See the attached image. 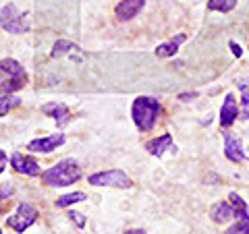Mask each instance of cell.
I'll use <instances>...</instances> for the list:
<instances>
[{"instance_id": "obj_1", "label": "cell", "mask_w": 249, "mask_h": 234, "mask_svg": "<svg viewBox=\"0 0 249 234\" xmlns=\"http://www.w3.org/2000/svg\"><path fill=\"white\" fill-rule=\"evenodd\" d=\"M160 114H162V106L158 100L147 98V96H139L133 100L131 116H133V122L139 131H152L156 120L160 118Z\"/></svg>"}, {"instance_id": "obj_2", "label": "cell", "mask_w": 249, "mask_h": 234, "mask_svg": "<svg viewBox=\"0 0 249 234\" xmlns=\"http://www.w3.org/2000/svg\"><path fill=\"white\" fill-rule=\"evenodd\" d=\"M81 178V166L75 160H62L42 172V183L48 186H69Z\"/></svg>"}, {"instance_id": "obj_3", "label": "cell", "mask_w": 249, "mask_h": 234, "mask_svg": "<svg viewBox=\"0 0 249 234\" xmlns=\"http://www.w3.org/2000/svg\"><path fill=\"white\" fill-rule=\"evenodd\" d=\"M2 73L9 75V81H2V96H11L13 91L23 89L27 85V73L21 67V62L15 58H2Z\"/></svg>"}, {"instance_id": "obj_4", "label": "cell", "mask_w": 249, "mask_h": 234, "mask_svg": "<svg viewBox=\"0 0 249 234\" xmlns=\"http://www.w3.org/2000/svg\"><path fill=\"white\" fill-rule=\"evenodd\" d=\"M36 220H37V207L31 205V203H19V207L15 209V214L6 217L4 224L9 226L13 232L21 234V232H25Z\"/></svg>"}, {"instance_id": "obj_5", "label": "cell", "mask_w": 249, "mask_h": 234, "mask_svg": "<svg viewBox=\"0 0 249 234\" xmlns=\"http://www.w3.org/2000/svg\"><path fill=\"white\" fill-rule=\"evenodd\" d=\"M91 186H114V189H131L133 183L123 170H104L89 176Z\"/></svg>"}, {"instance_id": "obj_6", "label": "cell", "mask_w": 249, "mask_h": 234, "mask_svg": "<svg viewBox=\"0 0 249 234\" xmlns=\"http://www.w3.org/2000/svg\"><path fill=\"white\" fill-rule=\"evenodd\" d=\"M2 29L9 31V33H25L29 29L27 15L19 13L15 4H4L2 6Z\"/></svg>"}, {"instance_id": "obj_7", "label": "cell", "mask_w": 249, "mask_h": 234, "mask_svg": "<svg viewBox=\"0 0 249 234\" xmlns=\"http://www.w3.org/2000/svg\"><path fill=\"white\" fill-rule=\"evenodd\" d=\"M62 143H65V133H54L50 137H40V139L29 141L27 150L31 153H50L54 150H58Z\"/></svg>"}, {"instance_id": "obj_8", "label": "cell", "mask_w": 249, "mask_h": 234, "mask_svg": "<svg viewBox=\"0 0 249 234\" xmlns=\"http://www.w3.org/2000/svg\"><path fill=\"white\" fill-rule=\"evenodd\" d=\"M42 112L46 116H50L52 120H56V124L62 129V127H67L69 122H71V110L67 108V104H62V102H50V104H44L42 106Z\"/></svg>"}, {"instance_id": "obj_9", "label": "cell", "mask_w": 249, "mask_h": 234, "mask_svg": "<svg viewBox=\"0 0 249 234\" xmlns=\"http://www.w3.org/2000/svg\"><path fill=\"white\" fill-rule=\"evenodd\" d=\"M222 135H224V155H227V160L235 162V164L243 162L245 160V153H243V143H241V139L235 137L229 131H224Z\"/></svg>"}, {"instance_id": "obj_10", "label": "cell", "mask_w": 249, "mask_h": 234, "mask_svg": "<svg viewBox=\"0 0 249 234\" xmlns=\"http://www.w3.org/2000/svg\"><path fill=\"white\" fill-rule=\"evenodd\" d=\"M11 164H13V168L17 170L19 174H25V176H37V174L42 172L40 164H37L34 158H29V155H23V153H13Z\"/></svg>"}, {"instance_id": "obj_11", "label": "cell", "mask_w": 249, "mask_h": 234, "mask_svg": "<svg viewBox=\"0 0 249 234\" xmlns=\"http://www.w3.org/2000/svg\"><path fill=\"white\" fill-rule=\"evenodd\" d=\"M239 118V106H237V100L232 93H227V98H224V104L220 108V127L222 131L232 127V122Z\"/></svg>"}, {"instance_id": "obj_12", "label": "cell", "mask_w": 249, "mask_h": 234, "mask_svg": "<svg viewBox=\"0 0 249 234\" xmlns=\"http://www.w3.org/2000/svg\"><path fill=\"white\" fill-rule=\"evenodd\" d=\"M145 0H121L114 9V15L119 21H131L133 17H137V13L143 9Z\"/></svg>"}, {"instance_id": "obj_13", "label": "cell", "mask_w": 249, "mask_h": 234, "mask_svg": "<svg viewBox=\"0 0 249 234\" xmlns=\"http://www.w3.org/2000/svg\"><path fill=\"white\" fill-rule=\"evenodd\" d=\"M145 150H147V153L156 155V158H162L166 150H173V135L164 133V135H160L156 139H150V141L145 143Z\"/></svg>"}, {"instance_id": "obj_14", "label": "cell", "mask_w": 249, "mask_h": 234, "mask_svg": "<svg viewBox=\"0 0 249 234\" xmlns=\"http://www.w3.org/2000/svg\"><path fill=\"white\" fill-rule=\"evenodd\" d=\"M210 217H212V222L216 224H224L229 222L231 217H235V207H232L231 201H218L210 207Z\"/></svg>"}, {"instance_id": "obj_15", "label": "cell", "mask_w": 249, "mask_h": 234, "mask_svg": "<svg viewBox=\"0 0 249 234\" xmlns=\"http://www.w3.org/2000/svg\"><path fill=\"white\" fill-rule=\"evenodd\" d=\"M185 40H187V35L185 33H178L177 37H173V40L160 44L158 48H156V56H158V58H170V56H175L177 50H178V46H181Z\"/></svg>"}, {"instance_id": "obj_16", "label": "cell", "mask_w": 249, "mask_h": 234, "mask_svg": "<svg viewBox=\"0 0 249 234\" xmlns=\"http://www.w3.org/2000/svg\"><path fill=\"white\" fill-rule=\"evenodd\" d=\"M73 50L77 52V50H79V46L73 44V42H67V40H58L56 44H54L50 56H52V58H58V56H65V54L73 52Z\"/></svg>"}, {"instance_id": "obj_17", "label": "cell", "mask_w": 249, "mask_h": 234, "mask_svg": "<svg viewBox=\"0 0 249 234\" xmlns=\"http://www.w3.org/2000/svg\"><path fill=\"white\" fill-rule=\"evenodd\" d=\"M237 6V0H208V11L231 13Z\"/></svg>"}, {"instance_id": "obj_18", "label": "cell", "mask_w": 249, "mask_h": 234, "mask_svg": "<svg viewBox=\"0 0 249 234\" xmlns=\"http://www.w3.org/2000/svg\"><path fill=\"white\" fill-rule=\"evenodd\" d=\"M79 201H85V193L77 191V193H69V195H62V197H58L54 205H56V207H69L73 203H79Z\"/></svg>"}, {"instance_id": "obj_19", "label": "cell", "mask_w": 249, "mask_h": 234, "mask_svg": "<svg viewBox=\"0 0 249 234\" xmlns=\"http://www.w3.org/2000/svg\"><path fill=\"white\" fill-rule=\"evenodd\" d=\"M239 89H241V118L249 120V85L239 83Z\"/></svg>"}, {"instance_id": "obj_20", "label": "cell", "mask_w": 249, "mask_h": 234, "mask_svg": "<svg viewBox=\"0 0 249 234\" xmlns=\"http://www.w3.org/2000/svg\"><path fill=\"white\" fill-rule=\"evenodd\" d=\"M229 201L232 203V207H235V217L247 216V203H245L243 199H241L239 193H231V195H229Z\"/></svg>"}, {"instance_id": "obj_21", "label": "cell", "mask_w": 249, "mask_h": 234, "mask_svg": "<svg viewBox=\"0 0 249 234\" xmlns=\"http://www.w3.org/2000/svg\"><path fill=\"white\" fill-rule=\"evenodd\" d=\"M224 234H249V214L243 216V217H237V222L232 224Z\"/></svg>"}, {"instance_id": "obj_22", "label": "cell", "mask_w": 249, "mask_h": 234, "mask_svg": "<svg viewBox=\"0 0 249 234\" xmlns=\"http://www.w3.org/2000/svg\"><path fill=\"white\" fill-rule=\"evenodd\" d=\"M21 104V100L19 98H15V96H2V100H0V114L6 116L13 108H17Z\"/></svg>"}, {"instance_id": "obj_23", "label": "cell", "mask_w": 249, "mask_h": 234, "mask_svg": "<svg viewBox=\"0 0 249 234\" xmlns=\"http://www.w3.org/2000/svg\"><path fill=\"white\" fill-rule=\"evenodd\" d=\"M67 216H69V220H71L79 230L85 228V217H83V214H79V212H75V209H71V212H69Z\"/></svg>"}, {"instance_id": "obj_24", "label": "cell", "mask_w": 249, "mask_h": 234, "mask_svg": "<svg viewBox=\"0 0 249 234\" xmlns=\"http://www.w3.org/2000/svg\"><path fill=\"white\" fill-rule=\"evenodd\" d=\"M229 46H231V50H232V54H235L237 58L243 56V50H241V46H239L237 42H229Z\"/></svg>"}, {"instance_id": "obj_25", "label": "cell", "mask_w": 249, "mask_h": 234, "mask_svg": "<svg viewBox=\"0 0 249 234\" xmlns=\"http://www.w3.org/2000/svg\"><path fill=\"white\" fill-rule=\"evenodd\" d=\"M196 96H197L196 91H191V93H181V96H178V100H183V102H189V100H193Z\"/></svg>"}, {"instance_id": "obj_26", "label": "cell", "mask_w": 249, "mask_h": 234, "mask_svg": "<svg viewBox=\"0 0 249 234\" xmlns=\"http://www.w3.org/2000/svg\"><path fill=\"white\" fill-rule=\"evenodd\" d=\"M0 170H2V172L6 170V153L4 151H0Z\"/></svg>"}, {"instance_id": "obj_27", "label": "cell", "mask_w": 249, "mask_h": 234, "mask_svg": "<svg viewBox=\"0 0 249 234\" xmlns=\"http://www.w3.org/2000/svg\"><path fill=\"white\" fill-rule=\"evenodd\" d=\"M123 234H145V230H142V228H131V230L123 232Z\"/></svg>"}]
</instances>
